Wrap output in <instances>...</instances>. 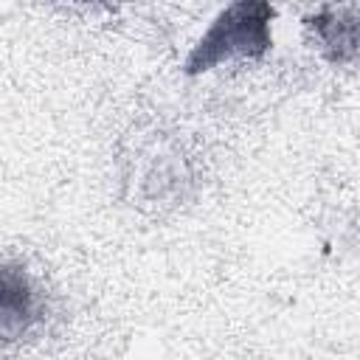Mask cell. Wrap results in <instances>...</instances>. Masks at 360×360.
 <instances>
[{"label":"cell","instance_id":"1","mask_svg":"<svg viewBox=\"0 0 360 360\" xmlns=\"http://www.w3.org/2000/svg\"><path fill=\"white\" fill-rule=\"evenodd\" d=\"M273 17L276 8L264 0H239L225 6L186 56L183 70L188 76H197L225 59L264 56L273 45V34H270Z\"/></svg>","mask_w":360,"mask_h":360},{"label":"cell","instance_id":"2","mask_svg":"<svg viewBox=\"0 0 360 360\" xmlns=\"http://www.w3.org/2000/svg\"><path fill=\"white\" fill-rule=\"evenodd\" d=\"M42 318L39 292L31 276L11 262L0 264V343L25 338Z\"/></svg>","mask_w":360,"mask_h":360},{"label":"cell","instance_id":"3","mask_svg":"<svg viewBox=\"0 0 360 360\" xmlns=\"http://www.w3.org/2000/svg\"><path fill=\"white\" fill-rule=\"evenodd\" d=\"M357 6H323L312 17H307V25L315 31L326 59L332 62H352L357 53Z\"/></svg>","mask_w":360,"mask_h":360}]
</instances>
